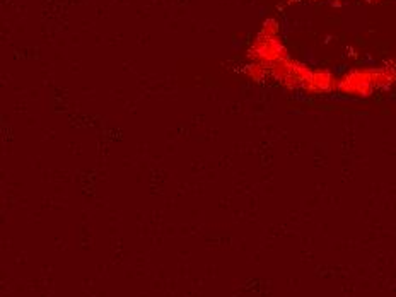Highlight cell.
Returning <instances> with one entry per match:
<instances>
[{
    "mask_svg": "<svg viewBox=\"0 0 396 297\" xmlns=\"http://www.w3.org/2000/svg\"><path fill=\"white\" fill-rule=\"evenodd\" d=\"M396 79V72L390 67L379 69L352 70L337 82V88L350 96H371L376 89H386Z\"/></svg>",
    "mask_w": 396,
    "mask_h": 297,
    "instance_id": "cell-1",
    "label": "cell"
}]
</instances>
